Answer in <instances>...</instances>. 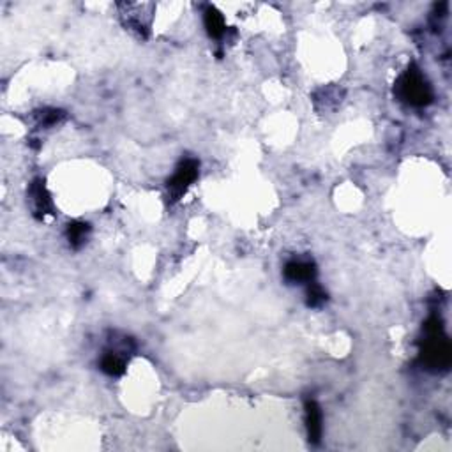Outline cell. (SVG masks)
Wrapping results in <instances>:
<instances>
[{
	"label": "cell",
	"instance_id": "1",
	"mask_svg": "<svg viewBox=\"0 0 452 452\" xmlns=\"http://www.w3.org/2000/svg\"><path fill=\"white\" fill-rule=\"evenodd\" d=\"M422 364L433 371H445L451 366L452 352L447 336L444 334L442 322L433 316L424 325V339L421 348Z\"/></svg>",
	"mask_w": 452,
	"mask_h": 452
},
{
	"label": "cell",
	"instance_id": "2",
	"mask_svg": "<svg viewBox=\"0 0 452 452\" xmlns=\"http://www.w3.org/2000/svg\"><path fill=\"white\" fill-rule=\"evenodd\" d=\"M396 94L399 99L405 101L406 104L412 106H426L433 101V90L431 85L428 83L421 71L410 65L405 73L399 76L398 83H396Z\"/></svg>",
	"mask_w": 452,
	"mask_h": 452
},
{
	"label": "cell",
	"instance_id": "3",
	"mask_svg": "<svg viewBox=\"0 0 452 452\" xmlns=\"http://www.w3.org/2000/svg\"><path fill=\"white\" fill-rule=\"evenodd\" d=\"M200 173V163L193 157H188V159H182L177 166L175 173H173L172 179L168 180V193L172 196V200H179L180 196L188 191L189 186L198 179Z\"/></svg>",
	"mask_w": 452,
	"mask_h": 452
},
{
	"label": "cell",
	"instance_id": "4",
	"mask_svg": "<svg viewBox=\"0 0 452 452\" xmlns=\"http://www.w3.org/2000/svg\"><path fill=\"white\" fill-rule=\"evenodd\" d=\"M29 196H31L35 218L42 219L45 216L54 214V202H51L50 193H48L47 186H45V180L35 179L31 184V188H29Z\"/></svg>",
	"mask_w": 452,
	"mask_h": 452
},
{
	"label": "cell",
	"instance_id": "5",
	"mask_svg": "<svg viewBox=\"0 0 452 452\" xmlns=\"http://www.w3.org/2000/svg\"><path fill=\"white\" fill-rule=\"evenodd\" d=\"M314 276H316V267L313 261L293 260L288 261L284 267V277L290 283H313Z\"/></svg>",
	"mask_w": 452,
	"mask_h": 452
},
{
	"label": "cell",
	"instance_id": "6",
	"mask_svg": "<svg viewBox=\"0 0 452 452\" xmlns=\"http://www.w3.org/2000/svg\"><path fill=\"white\" fill-rule=\"evenodd\" d=\"M304 410H306L307 438H309L311 444H318L320 438H322V410L313 399H307Z\"/></svg>",
	"mask_w": 452,
	"mask_h": 452
},
{
	"label": "cell",
	"instance_id": "7",
	"mask_svg": "<svg viewBox=\"0 0 452 452\" xmlns=\"http://www.w3.org/2000/svg\"><path fill=\"white\" fill-rule=\"evenodd\" d=\"M124 353H126V350H106L103 353V357H101V369L110 376L124 375L127 364V357Z\"/></svg>",
	"mask_w": 452,
	"mask_h": 452
},
{
	"label": "cell",
	"instance_id": "8",
	"mask_svg": "<svg viewBox=\"0 0 452 452\" xmlns=\"http://www.w3.org/2000/svg\"><path fill=\"white\" fill-rule=\"evenodd\" d=\"M203 24H205V29H207V32L211 38L219 39V38H223V34L226 32L225 18H223L221 13H219L216 8H212V6H209V8L205 9V15H203Z\"/></svg>",
	"mask_w": 452,
	"mask_h": 452
},
{
	"label": "cell",
	"instance_id": "9",
	"mask_svg": "<svg viewBox=\"0 0 452 452\" xmlns=\"http://www.w3.org/2000/svg\"><path fill=\"white\" fill-rule=\"evenodd\" d=\"M88 234H90V226L87 223L73 221L67 225V241H70L71 248H74V250H80L81 245L87 242Z\"/></svg>",
	"mask_w": 452,
	"mask_h": 452
},
{
	"label": "cell",
	"instance_id": "10",
	"mask_svg": "<svg viewBox=\"0 0 452 452\" xmlns=\"http://www.w3.org/2000/svg\"><path fill=\"white\" fill-rule=\"evenodd\" d=\"M65 117V113L62 110H55V108H50V110H42L38 113L39 124L42 127H51L57 126L58 122H62Z\"/></svg>",
	"mask_w": 452,
	"mask_h": 452
},
{
	"label": "cell",
	"instance_id": "11",
	"mask_svg": "<svg viewBox=\"0 0 452 452\" xmlns=\"http://www.w3.org/2000/svg\"><path fill=\"white\" fill-rule=\"evenodd\" d=\"M327 300V293L322 290V286L311 283L309 290H307V306L318 307Z\"/></svg>",
	"mask_w": 452,
	"mask_h": 452
}]
</instances>
